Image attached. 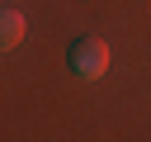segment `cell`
I'll return each mask as SVG.
<instances>
[{"label": "cell", "mask_w": 151, "mask_h": 142, "mask_svg": "<svg viewBox=\"0 0 151 142\" xmlns=\"http://www.w3.org/2000/svg\"><path fill=\"white\" fill-rule=\"evenodd\" d=\"M66 62H71V71L80 80H99L109 71V43L104 38H76L71 52H66Z\"/></svg>", "instance_id": "obj_1"}, {"label": "cell", "mask_w": 151, "mask_h": 142, "mask_svg": "<svg viewBox=\"0 0 151 142\" xmlns=\"http://www.w3.org/2000/svg\"><path fill=\"white\" fill-rule=\"evenodd\" d=\"M24 38V14H14V9H0V47H14Z\"/></svg>", "instance_id": "obj_2"}]
</instances>
